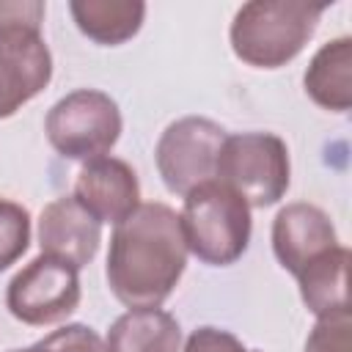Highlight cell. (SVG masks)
I'll return each instance as SVG.
<instances>
[{"label":"cell","mask_w":352,"mask_h":352,"mask_svg":"<svg viewBox=\"0 0 352 352\" xmlns=\"http://www.w3.org/2000/svg\"><path fill=\"white\" fill-rule=\"evenodd\" d=\"M184 352H248V349L234 333L206 324V327H198L190 333Z\"/></svg>","instance_id":"cell-19"},{"label":"cell","mask_w":352,"mask_h":352,"mask_svg":"<svg viewBox=\"0 0 352 352\" xmlns=\"http://www.w3.org/2000/svg\"><path fill=\"white\" fill-rule=\"evenodd\" d=\"M248 352H250V349H248Z\"/></svg>","instance_id":"cell-20"},{"label":"cell","mask_w":352,"mask_h":352,"mask_svg":"<svg viewBox=\"0 0 352 352\" xmlns=\"http://www.w3.org/2000/svg\"><path fill=\"white\" fill-rule=\"evenodd\" d=\"M226 140V129L212 118L184 116L165 126L157 140L154 160L162 184L173 195H187L198 184H206L217 173V157Z\"/></svg>","instance_id":"cell-7"},{"label":"cell","mask_w":352,"mask_h":352,"mask_svg":"<svg viewBox=\"0 0 352 352\" xmlns=\"http://www.w3.org/2000/svg\"><path fill=\"white\" fill-rule=\"evenodd\" d=\"M324 3L302 0H253L231 22L234 55L256 69H278L294 60L319 28Z\"/></svg>","instance_id":"cell-2"},{"label":"cell","mask_w":352,"mask_h":352,"mask_svg":"<svg viewBox=\"0 0 352 352\" xmlns=\"http://www.w3.org/2000/svg\"><path fill=\"white\" fill-rule=\"evenodd\" d=\"M349 250L344 245L322 253L316 261H311L300 275V297L305 308L316 316H338L349 314Z\"/></svg>","instance_id":"cell-14"},{"label":"cell","mask_w":352,"mask_h":352,"mask_svg":"<svg viewBox=\"0 0 352 352\" xmlns=\"http://www.w3.org/2000/svg\"><path fill=\"white\" fill-rule=\"evenodd\" d=\"M179 223L187 253L209 267L234 264L250 245V206L217 179L184 195Z\"/></svg>","instance_id":"cell-4"},{"label":"cell","mask_w":352,"mask_h":352,"mask_svg":"<svg viewBox=\"0 0 352 352\" xmlns=\"http://www.w3.org/2000/svg\"><path fill=\"white\" fill-rule=\"evenodd\" d=\"M30 245V212L8 198H0V272L22 258Z\"/></svg>","instance_id":"cell-16"},{"label":"cell","mask_w":352,"mask_h":352,"mask_svg":"<svg viewBox=\"0 0 352 352\" xmlns=\"http://www.w3.org/2000/svg\"><path fill=\"white\" fill-rule=\"evenodd\" d=\"M187 267L179 214L168 204H140L113 228L107 286L126 308H160Z\"/></svg>","instance_id":"cell-1"},{"label":"cell","mask_w":352,"mask_h":352,"mask_svg":"<svg viewBox=\"0 0 352 352\" xmlns=\"http://www.w3.org/2000/svg\"><path fill=\"white\" fill-rule=\"evenodd\" d=\"M302 82L314 104L346 113L352 107V38L338 36L322 44L311 58Z\"/></svg>","instance_id":"cell-12"},{"label":"cell","mask_w":352,"mask_h":352,"mask_svg":"<svg viewBox=\"0 0 352 352\" xmlns=\"http://www.w3.org/2000/svg\"><path fill=\"white\" fill-rule=\"evenodd\" d=\"M74 198L99 223L118 226L140 206V182L132 165H126L124 160L99 157L82 162L74 182Z\"/></svg>","instance_id":"cell-10"},{"label":"cell","mask_w":352,"mask_h":352,"mask_svg":"<svg viewBox=\"0 0 352 352\" xmlns=\"http://www.w3.org/2000/svg\"><path fill=\"white\" fill-rule=\"evenodd\" d=\"M69 11L80 33L102 47L129 41L146 19V3L140 0H72Z\"/></svg>","instance_id":"cell-15"},{"label":"cell","mask_w":352,"mask_h":352,"mask_svg":"<svg viewBox=\"0 0 352 352\" xmlns=\"http://www.w3.org/2000/svg\"><path fill=\"white\" fill-rule=\"evenodd\" d=\"M182 327L162 308H129L121 314L104 338V352H179Z\"/></svg>","instance_id":"cell-13"},{"label":"cell","mask_w":352,"mask_h":352,"mask_svg":"<svg viewBox=\"0 0 352 352\" xmlns=\"http://www.w3.org/2000/svg\"><path fill=\"white\" fill-rule=\"evenodd\" d=\"M8 352H104V341L88 324H66L25 349Z\"/></svg>","instance_id":"cell-17"},{"label":"cell","mask_w":352,"mask_h":352,"mask_svg":"<svg viewBox=\"0 0 352 352\" xmlns=\"http://www.w3.org/2000/svg\"><path fill=\"white\" fill-rule=\"evenodd\" d=\"M44 11L41 0H0V118L14 116L52 80Z\"/></svg>","instance_id":"cell-3"},{"label":"cell","mask_w":352,"mask_h":352,"mask_svg":"<svg viewBox=\"0 0 352 352\" xmlns=\"http://www.w3.org/2000/svg\"><path fill=\"white\" fill-rule=\"evenodd\" d=\"M305 352H352V316H324L316 319L305 338Z\"/></svg>","instance_id":"cell-18"},{"label":"cell","mask_w":352,"mask_h":352,"mask_svg":"<svg viewBox=\"0 0 352 352\" xmlns=\"http://www.w3.org/2000/svg\"><path fill=\"white\" fill-rule=\"evenodd\" d=\"M214 179L231 187L248 206H272L289 190V148L272 132L226 135Z\"/></svg>","instance_id":"cell-5"},{"label":"cell","mask_w":352,"mask_h":352,"mask_svg":"<svg viewBox=\"0 0 352 352\" xmlns=\"http://www.w3.org/2000/svg\"><path fill=\"white\" fill-rule=\"evenodd\" d=\"M80 305V278L77 267L52 258L36 256L25 264L6 289V308L14 319L30 327H44L63 322Z\"/></svg>","instance_id":"cell-8"},{"label":"cell","mask_w":352,"mask_h":352,"mask_svg":"<svg viewBox=\"0 0 352 352\" xmlns=\"http://www.w3.org/2000/svg\"><path fill=\"white\" fill-rule=\"evenodd\" d=\"M102 242V223L74 198L50 201L38 217V245L44 256L60 258L72 267H85Z\"/></svg>","instance_id":"cell-11"},{"label":"cell","mask_w":352,"mask_h":352,"mask_svg":"<svg viewBox=\"0 0 352 352\" xmlns=\"http://www.w3.org/2000/svg\"><path fill=\"white\" fill-rule=\"evenodd\" d=\"M44 132L60 157L91 162L107 157V151L118 143L121 110L104 91L77 88L50 107Z\"/></svg>","instance_id":"cell-6"},{"label":"cell","mask_w":352,"mask_h":352,"mask_svg":"<svg viewBox=\"0 0 352 352\" xmlns=\"http://www.w3.org/2000/svg\"><path fill=\"white\" fill-rule=\"evenodd\" d=\"M338 248L333 220L314 204H289L272 220V253L294 278L322 253Z\"/></svg>","instance_id":"cell-9"}]
</instances>
